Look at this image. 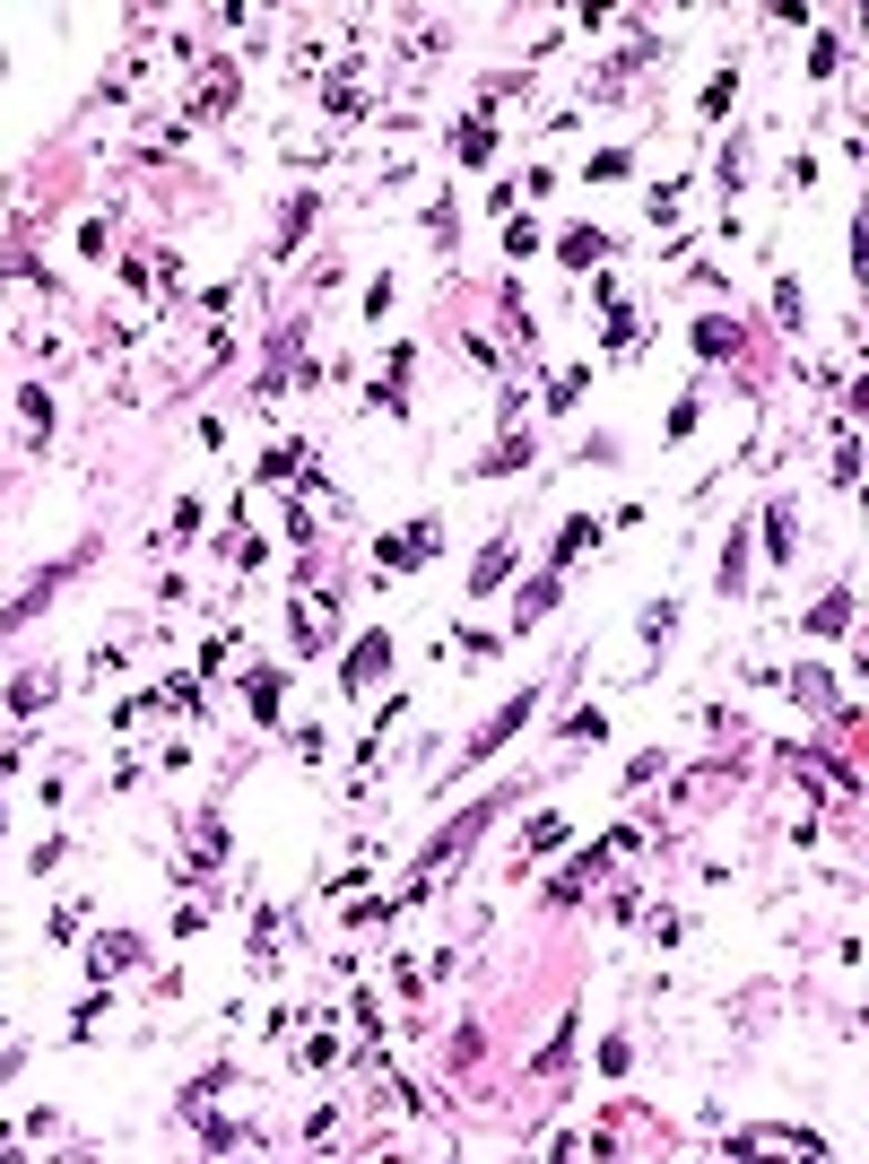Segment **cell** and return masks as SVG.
Instances as JSON below:
<instances>
[{
	"label": "cell",
	"mask_w": 869,
	"mask_h": 1164,
	"mask_svg": "<svg viewBox=\"0 0 869 1164\" xmlns=\"http://www.w3.org/2000/svg\"><path fill=\"white\" fill-rule=\"evenodd\" d=\"M435 548H444V522H410V530H392V539L374 548V565H383V574H417Z\"/></svg>",
	"instance_id": "cell-1"
},
{
	"label": "cell",
	"mask_w": 869,
	"mask_h": 1164,
	"mask_svg": "<svg viewBox=\"0 0 869 1164\" xmlns=\"http://www.w3.org/2000/svg\"><path fill=\"white\" fill-rule=\"evenodd\" d=\"M79 565H88V548H79V557H70V565H44V574H36V583H27V591H18V600L0 608V635H18V626H27V617H44V608H52V591H61V583H70V574H79Z\"/></svg>",
	"instance_id": "cell-2"
},
{
	"label": "cell",
	"mask_w": 869,
	"mask_h": 1164,
	"mask_svg": "<svg viewBox=\"0 0 869 1164\" xmlns=\"http://www.w3.org/2000/svg\"><path fill=\"white\" fill-rule=\"evenodd\" d=\"M505 800H513V791H487L478 809H461L453 826H444V834L426 843V861H435V869H453V852H461V843H478V834H487V817H505Z\"/></svg>",
	"instance_id": "cell-3"
},
{
	"label": "cell",
	"mask_w": 869,
	"mask_h": 1164,
	"mask_svg": "<svg viewBox=\"0 0 869 1164\" xmlns=\"http://www.w3.org/2000/svg\"><path fill=\"white\" fill-rule=\"evenodd\" d=\"M531 712H539V687H522V696H505V705H496V721H487V730L469 739V757H461V765H487V757H496V748L513 739V730L531 721Z\"/></svg>",
	"instance_id": "cell-4"
},
{
	"label": "cell",
	"mask_w": 869,
	"mask_h": 1164,
	"mask_svg": "<svg viewBox=\"0 0 869 1164\" xmlns=\"http://www.w3.org/2000/svg\"><path fill=\"white\" fill-rule=\"evenodd\" d=\"M513 557H522V548H513L505 530H496V539H487V548L469 557V583H461V591H469V600H496V591H505V574H513Z\"/></svg>",
	"instance_id": "cell-5"
},
{
	"label": "cell",
	"mask_w": 869,
	"mask_h": 1164,
	"mask_svg": "<svg viewBox=\"0 0 869 1164\" xmlns=\"http://www.w3.org/2000/svg\"><path fill=\"white\" fill-rule=\"evenodd\" d=\"M383 669H392V635L374 626V635H357V644H348V660H340V687L357 696V687H374Z\"/></svg>",
	"instance_id": "cell-6"
},
{
	"label": "cell",
	"mask_w": 869,
	"mask_h": 1164,
	"mask_svg": "<svg viewBox=\"0 0 869 1164\" xmlns=\"http://www.w3.org/2000/svg\"><path fill=\"white\" fill-rule=\"evenodd\" d=\"M218 113H235V61H209L201 88H192V113L183 122H218Z\"/></svg>",
	"instance_id": "cell-7"
},
{
	"label": "cell",
	"mask_w": 869,
	"mask_h": 1164,
	"mask_svg": "<svg viewBox=\"0 0 869 1164\" xmlns=\"http://www.w3.org/2000/svg\"><path fill=\"white\" fill-rule=\"evenodd\" d=\"M313 209H322V192H296V201L279 209V226H270V261H287V253H296V244H305Z\"/></svg>",
	"instance_id": "cell-8"
},
{
	"label": "cell",
	"mask_w": 869,
	"mask_h": 1164,
	"mask_svg": "<svg viewBox=\"0 0 869 1164\" xmlns=\"http://www.w3.org/2000/svg\"><path fill=\"white\" fill-rule=\"evenodd\" d=\"M592 539H600V513H565V530H557V539H548V574H565V565L583 557Z\"/></svg>",
	"instance_id": "cell-9"
},
{
	"label": "cell",
	"mask_w": 869,
	"mask_h": 1164,
	"mask_svg": "<svg viewBox=\"0 0 869 1164\" xmlns=\"http://www.w3.org/2000/svg\"><path fill=\"white\" fill-rule=\"evenodd\" d=\"M609 244H617L609 226H565V235H557V261H565V270H592V261H609Z\"/></svg>",
	"instance_id": "cell-10"
},
{
	"label": "cell",
	"mask_w": 869,
	"mask_h": 1164,
	"mask_svg": "<svg viewBox=\"0 0 869 1164\" xmlns=\"http://www.w3.org/2000/svg\"><path fill=\"white\" fill-rule=\"evenodd\" d=\"M253 478H261V487H287V478H313V453H305V444H270Z\"/></svg>",
	"instance_id": "cell-11"
},
{
	"label": "cell",
	"mask_w": 869,
	"mask_h": 1164,
	"mask_svg": "<svg viewBox=\"0 0 869 1164\" xmlns=\"http://www.w3.org/2000/svg\"><path fill=\"white\" fill-rule=\"evenodd\" d=\"M565 843H574V826H565L557 809H539L531 826H522V852H531V861H548V852H565Z\"/></svg>",
	"instance_id": "cell-12"
},
{
	"label": "cell",
	"mask_w": 869,
	"mask_h": 1164,
	"mask_svg": "<svg viewBox=\"0 0 869 1164\" xmlns=\"http://www.w3.org/2000/svg\"><path fill=\"white\" fill-rule=\"evenodd\" d=\"M410 374H417V348L401 340V348H392V365H383V383H374V401H383V408H410Z\"/></svg>",
	"instance_id": "cell-13"
},
{
	"label": "cell",
	"mask_w": 869,
	"mask_h": 1164,
	"mask_svg": "<svg viewBox=\"0 0 869 1164\" xmlns=\"http://www.w3.org/2000/svg\"><path fill=\"white\" fill-rule=\"evenodd\" d=\"M531 460H539V444H531V435L513 426V435L496 444V453H478V478H505V469H531Z\"/></svg>",
	"instance_id": "cell-14"
},
{
	"label": "cell",
	"mask_w": 869,
	"mask_h": 1164,
	"mask_svg": "<svg viewBox=\"0 0 869 1164\" xmlns=\"http://www.w3.org/2000/svg\"><path fill=\"white\" fill-rule=\"evenodd\" d=\"M453 156H461V174H487V156H496V131H487V122H461V131H453Z\"/></svg>",
	"instance_id": "cell-15"
},
{
	"label": "cell",
	"mask_w": 869,
	"mask_h": 1164,
	"mask_svg": "<svg viewBox=\"0 0 869 1164\" xmlns=\"http://www.w3.org/2000/svg\"><path fill=\"white\" fill-rule=\"evenodd\" d=\"M244 696H253V712L270 721V730H279V696H287V669H270V660H261L253 678H244Z\"/></svg>",
	"instance_id": "cell-16"
},
{
	"label": "cell",
	"mask_w": 869,
	"mask_h": 1164,
	"mask_svg": "<svg viewBox=\"0 0 869 1164\" xmlns=\"http://www.w3.org/2000/svg\"><path fill=\"white\" fill-rule=\"evenodd\" d=\"M140 956H149V948H140V930H104V939H97V973H131Z\"/></svg>",
	"instance_id": "cell-17"
},
{
	"label": "cell",
	"mask_w": 869,
	"mask_h": 1164,
	"mask_svg": "<svg viewBox=\"0 0 869 1164\" xmlns=\"http://www.w3.org/2000/svg\"><path fill=\"white\" fill-rule=\"evenodd\" d=\"M548 608H557V574L539 565V583H531V591H522V608H513V635H531V626H539Z\"/></svg>",
	"instance_id": "cell-18"
},
{
	"label": "cell",
	"mask_w": 869,
	"mask_h": 1164,
	"mask_svg": "<svg viewBox=\"0 0 869 1164\" xmlns=\"http://www.w3.org/2000/svg\"><path fill=\"white\" fill-rule=\"evenodd\" d=\"M322 113H331V122H357V113H365V97H357V79H348V70H331V79H322Z\"/></svg>",
	"instance_id": "cell-19"
},
{
	"label": "cell",
	"mask_w": 869,
	"mask_h": 1164,
	"mask_svg": "<svg viewBox=\"0 0 869 1164\" xmlns=\"http://www.w3.org/2000/svg\"><path fill=\"white\" fill-rule=\"evenodd\" d=\"M843 626H852V591H826V600L809 608V635H818V644H835Z\"/></svg>",
	"instance_id": "cell-20"
},
{
	"label": "cell",
	"mask_w": 869,
	"mask_h": 1164,
	"mask_svg": "<svg viewBox=\"0 0 869 1164\" xmlns=\"http://www.w3.org/2000/svg\"><path fill=\"white\" fill-rule=\"evenodd\" d=\"M18 417H27V435H36V444L52 435V392H44V383H18Z\"/></svg>",
	"instance_id": "cell-21"
},
{
	"label": "cell",
	"mask_w": 869,
	"mask_h": 1164,
	"mask_svg": "<svg viewBox=\"0 0 869 1164\" xmlns=\"http://www.w3.org/2000/svg\"><path fill=\"white\" fill-rule=\"evenodd\" d=\"M721 591H730V600L748 591V530H730V548H721Z\"/></svg>",
	"instance_id": "cell-22"
},
{
	"label": "cell",
	"mask_w": 869,
	"mask_h": 1164,
	"mask_svg": "<svg viewBox=\"0 0 869 1164\" xmlns=\"http://www.w3.org/2000/svg\"><path fill=\"white\" fill-rule=\"evenodd\" d=\"M52 705V678H44V669H36V678H18V687H9V712H18V721H27V712H44Z\"/></svg>",
	"instance_id": "cell-23"
},
{
	"label": "cell",
	"mask_w": 869,
	"mask_h": 1164,
	"mask_svg": "<svg viewBox=\"0 0 869 1164\" xmlns=\"http://www.w3.org/2000/svg\"><path fill=\"white\" fill-rule=\"evenodd\" d=\"M730 348H739V322H721V313L696 322V356H730Z\"/></svg>",
	"instance_id": "cell-24"
},
{
	"label": "cell",
	"mask_w": 869,
	"mask_h": 1164,
	"mask_svg": "<svg viewBox=\"0 0 869 1164\" xmlns=\"http://www.w3.org/2000/svg\"><path fill=\"white\" fill-rule=\"evenodd\" d=\"M774 322H782V331H800V322H809V304H800V279H774Z\"/></svg>",
	"instance_id": "cell-25"
},
{
	"label": "cell",
	"mask_w": 869,
	"mask_h": 1164,
	"mask_svg": "<svg viewBox=\"0 0 869 1164\" xmlns=\"http://www.w3.org/2000/svg\"><path fill=\"white\" fill-rule=\"evenodd\" d=\"M201 1147H209V1156H235V1147H253V1130H235V1121H201Z\"/></svg>",
	"instance_id": "cell-26"
},
{
	"label": "cell",
	"mask_w": 869,
	"mask_h": 1164,
	"mask_svg": "<svg viewBox=\"0 0 869 1164\" xmlns=\"http://www.w3.org/2000/svg\"><path fill=\"white\" fill-rule=\"evenodd\" d=\"M583 174H592V183H626V174H635V149H600Z\"/></svg>",
	"instance_id": "cell-27"
},
{
	"label": "cell",
	"mask_w": 869,
	"mask_h": 1164,
	"mask_svg": "<svg viewBox=\"0 0 869 1164\" xmlns=\"http://www.w3.org/2000/svg\"><path fill=\"white\" fill-rule=\"evenodd\" d=\"M583 392H592V374H548V392H539V401H548V408L565 417V408L583 401Z\"/></svg>",
	"instance_id": "cell-28"
},
{
	"label": "cell",
	"mask_w": 869,
	"mask_h": 1164,
	"mask_svg": "<svg viewBox=\"0 0 869 1164\" xmlns=\"http://www.w3.org/2000/svg\"><path fill=\"white\" fill-rule=\"evenodd\" d=\"M766 557H791V505H766Z\"/></svg>",
	"instance_id": "cell-29"
},
{
	"label": "cell",
	"mask_w": 869,
	"mask_h": 1164,
	"mask_svg": "<svg viewBox=\"0 0 869 1164\" xmlns=\"http://www.w3.org/2000/svg\"><path fill=\"white\" fill-rule=\"evenodd\" d=\"M696 417H705V392H687V401H669V444H687V435H696Z\"/></svg>",
	"instance_id": "cell-30"
},
{
	"label": "cell",
	"mask_w": 869,
	"mask_h": 1164,
	"mask_svg": "<svg viewBox=\"0 0 869 1164\" xmlns=\"http://www.w3.org/2000/svg\"><path fill=\"white\" fill-rule=\"evenodd\" d=\"M730 97H739V70H714V88H705V122H721Z\"/></svg>",
	"instance_id": "cell-31"
},
{
	"label": "cell",
	"mask_w": 869,
	"mask_h": 1164,
	"mask_svg": "<svg viewBox=\"0 0 869 1164\" xmlns=\"http://www.w3.org/2000/svg\"><path fill=\"white\" fill-rule=\"evenodd\" d=\"M565 1061H574V1016H565V1025H557V1043L539 1052V1077H565Z\"/></svg>",
	"instance_id": "cell-32"
},
{
	"label": "cell",
	"mask_w": 869,
	"mask_h": 1164,
	"mask_svg": "<svg viewBox=\"0 0 869 1164\" xmlns=\"http://www.w3.org/2000/svg\"><path fill=\"white\" fill-rule=\"evenodd\" d=\"M600 730H609V712H592V705H583V712H574V721H565V748H592Z\"/></svg>",
	"instance_id": "cell-33"
},
{
	"label": "cell",
	"mask_w": 869,
	"mask_h": 1164,
	"mask_svg": "<svg viewBox=\"0 0 869 1164\" xmlns=\"http://www.w3.org/2000/svg\"><path fill=\"white\" fill-rule=\"evenodd\" d=\"M835 70H843V44H835V36H818V44H809V79H835Z\"/></svg>",
	"instance_id": "cell-34"
},
{
	"label": "cell",
	"mask_w": 869,
	"mask_h": 1164,
	"mask_svg": "<svg viewBox=\"0 0 869 1164\" xmlns=\"http://www.w3.org/2000/svg\"><path fill=\"white\" fill-rule=\"evenodd\" d=\"M626 1069H635V1043H626V1034H609V1043H600V1077H626Z\"/></svg>",
	"instance_id": "cell-35"
},
{
	"label": "cell",
	"mask_w": 869,
	"mask_h": 1164,
	"mask_svg": "<svg viewBox=\"0 0 869 1164\" xmlns=\"http://www.w3.org/2000/svg\"><path fill=\"white\" fill-rule=\"evenodd\" d=\"M201 496H183V505H174V522H165V539H192V530H201Z\"/></svg>",
	"instance_id": "cell-36"
},
{
	"label": "cell",
	"mask_w": 869,
	"mask_h": 1164,
	"mask_svg": "<svg viewBox=\"0 0 869 1164\" xmlns=\"http://www.w3.org/2000/svg\"><path fill=\"white\" fill-rule=\"evenodd\" d=\"M505 253H513V261L539 253V226H531V217H513V226H505Z\"/></svg>",
	"instance_id": "cell-37"
},
{
	"label": "cell",
	"mask_w": 869,
	"mask_h": 1164,
	"mask_svg": "<svg viewBox=\"0 0 869 1164\" xmlns=\"http://www.w3.org/2000/svg\"><path fill=\"white\" fill-rule=\"evenodd\" d=\"M383 313H392V270H383V279H365V322H383Z\"/></svg>",
	"instance_id": "cell-38"
},
{
	"label": "cell",
	"mask_w": 869,
	"mask_h": 1164,
	"mask_svg": "<svg viewBox=\"0 0 869 1164\" xmlns=\"http://www.w3.org/2000/svg\"><path fill=\"white\" fill-rule=\"evenodd\" d=\"M0 826H9V817H0Z\"/></svg>",
	"instance_id": "cell-39"
}]
</instances>
